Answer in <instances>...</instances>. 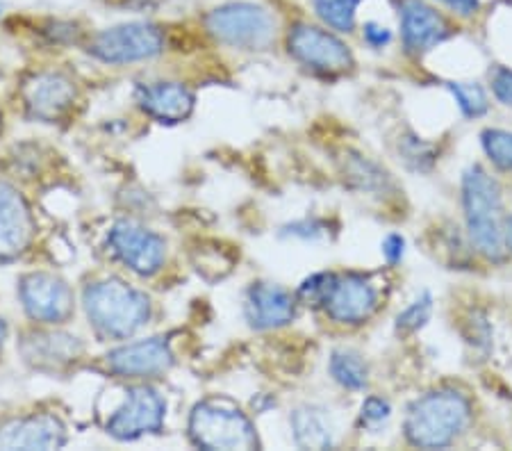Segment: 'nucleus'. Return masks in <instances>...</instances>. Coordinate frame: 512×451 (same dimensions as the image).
<instances>
[{
    "mask_svg": "<svg viewBox=\"0 0 512 451\" xmlns=\"http://www.w3.org/2000/svg\"><path fill=\"white\" fill-rule=\"evenodd\" d=\"M82 351L78 338L64 333H35L23 342V356L32 365L60 367L76 360Z\"/></svg>",
    "mask_w": 512,
    "mask_h": 451,
    "instance_id": "obj_19",
    "label": "nucleus"
},
{
    "mask_svg": "<svg viewBox=\"0 0 512 451\" xmlns=\"http://www.w3.org/2000/svg\"><path fill=\"white\" fill-rule=\"evenodd\" d=\"M506 242L512 246V217L508 219V224H506Z\"/></svg>",
    "mask_w": 512,
    "mask_h": 451,
    "instance_id": "obj_32",
    "label": "nucleus"
},
{
    "mask_svg": "<svg viewBox=\"0 0 512 451\" xmlns=\"http://www.w3.org/2000/svg\"><path fill=\"white\" fill-rule=\"evenodd\" d=\"M208 32L221 44L233 48H267L276 35V21L264 7L230 3L212 10L205 19Z\"/></svg>",
    "mask_w": 512,
    "mask_h": 451,
    "instance_id": "obj_5",
    "label": "nucleus"
},
{
    "mask_svg": "<svg viewBox=\"0 0 512 451\" xmlns=\"http://www.w3.org/2000/svg\"><path fill=\"white\" fill-rule=\"evenodd\" d=\"M431 310H433L431 294H421L415 303H410V306L403 310L399 317H396V326H399V331H403V333L417 331V328H421L428 322Z\"/></svg>",
    "mask_w": 512,
    "mask_h": 451,
    "instance_id": "obj_25",
    "label": "nucleus"
},
{
    "mask_svg": "<svg viewBox=\"0 0 512 451\" xmlns=\"http://www.w3.org/2000/svg\"><path fill=\"white\" fill-rule=\"evenodd\" d=\"M317 14L330 28L340 32H351L355 26V12L362 0H312Z\"/></svg>",
    "mask_w": 512,
    "mask_h": 451,
    "instance_id": "obj_22",
    "label": "nucleus"
},
{
    "mask_svg": "<svg viewBox=\"0 0 512 451\" xmlns=\"http://www.w3.org/2000/svg\"><path fill=\"white\" fill-rule=\"evenodd\" d=\"M390 417V404L381 397H369L362 406V422L369 426H376Z\"/></svg>",
    "mask_w": 512,
    "mask_h": 451,
    "instance_id": "obj_27",
    "label": "nucleus"
},
{
    "mask_svg": "<svg viewBox=\"0 0 512 451\" xmlns=\"http://www.w3.org/2000/svg\"><path fill=\"white\" fill-rule=\"evenodd\" d=\"M164 48L162 32L151 23H123L94 37L89 53L107 64H130L151 60Z\"/></svg>",
    "mask_w": 512,
    "mask_h": 451,
    "instance_id": "obj_6",
    "label": "nucleus"
},
{
    "mask_svg": "<svg viewBox=\"0 0 512 451\" xmlns=\"http://www.w3.org/2000/svg\"><path fill=\"white\" fill-rule=\"evenodd\" d=\"M107 249L123 267L139 276L158 274L167 260V244L162 237L132 221H119L112 226L107 235Z\"/></svg>",
    "mask_w": 512,
    "mask_h": 451,
    "instance_id": "obj_7",
    "label": "nucleus"
},
{
    "mask_svg": "<svg viewBox=\"0 0 512 451\" xmlns=\"http://www.w3.org/2000/svg\"><path fill=\"white\" fill-rule=\"evenodd\" d=\"M289 53L305 67L324 73H342L353 67L349 46L317 26H296L289 35Z\"/></svg>",
    "mask_w": 512,
    "mask_h": 451,
    "instance_id": "obj_9",
    "label": "nucleus"
},
{
    "mask_svg": "<svg viewBox=\"0 0 512 451\" xmlns=\"http://www.w3.org/2000/svg\"><path fill=\"white\" fill-rule=\"evenodd\" d=\"M330 374H333V379L337 383L349 390H362L369 381L367 365L362 363V358L346 349L335 351V354L330 356Z\"/></svg>",
    "mask_w": 512,
    "mask_h": 451,
    "instance_id": "obj_21",
    "label": "nucleus"
},
{
    "mask_svg": "<svg viewBox=\"0 0 512 451\" xmlns=\"http://www.w3.org/2000/svg\"><path fill=\"white\" fill-rule=\"evenodd\" d=\"M173 363V354L164 338H148L123 344L107 354V369L121 379H148L164 374Z\"/></svg>",
    "mask_w": 512,
    "mask_h": 451,
    "instance_id": "obj_14",
    "label": "nucleus"
},
{
    "mask_svg": "<svg viewBox=\"0 0 512 451\" xmlns=\"http://www.w3.org/2000/svg\"><path fill=\"white\" fill-rule=\"evenodd\" d=\"M23 308L41 324H64L73 315V292L53 274H30L19 287Z\"/></svg>",
    "mask_w": 512,
    "mask_h": 451,
    "instance_id": "obj_10",
    "label": "nucleus"
},
{
    "mask_svg": "<svg viewBox=\"0 0 512 451\" xmlns=\"http://www.w3.org/2000/svg\"><path fill=\"white\" fill-rule=\"evenodd\" d=\"M66 440L55 415H26L0 424V449H57Z\"/></svg>",
    "mask_w": 512,
    "mask_h": 451,
    "instance_id": "obj_15",
    "label": "nucleus"
},
{
    "mask_svg": "<svg viewBox=\"0 0 512 451\" xmlns=\"http://www.w3.org/2000/svg\"><path fill=\"white\" fill-rule=\"evenodd\" d=\"M324 308L330 319L340 324H362L376 313L378 292L365 276L346 274L335 276L328 294L324 297Z\"/></svg>",
    "mask_w": 512,
    "mask_h": 451,
    "instance_id": "obj_11",
    "label": "nucleus"
},
{
    "mask_svg": "<svg viewBox=\"0 0 512 451\" xmlns=\"http://www.w3.org/2000/svg\"><path fill=\"white\" fill-rule=\"evenodd\" d=\"M21 94L32 117L57 121L76 101V82L60 71H41L23 82Z\"/></svg>",
    "mask_w": 512,
    "mask_h": 451,
    "instance_id": "obj_12",
    "label": "nucleus"
},
{
    "mask_svg": "<svg viewBox=\"0 0 512 451\" xmlns=\"http://www.w3.org/2000/svg\"><path fill=\"white\" fill-rule=\"evenodd\" d=\"M460 16H472L478 10V0H440Z\"/></svg>",
    "mask_w": 512,
    "mask_h": 451,
    "instance_id": "obj_31",
    "label": "nucleus"
},
{
    "mask_svg": "<svg viewBox=\"0 0 512 451\" xmlns=\"http://www.w3.org/2000/svg\"><path fill=\"white\" fill-rule=\"evenodd\" d=\"M35 237L30 205L10 183L0 180V262L19 258Z\"/></svg>",
    "mask_w": 512,
    "mask_h": 451,
    "instance_id": "obj_13",
    "label": "nucleus"
},
{
    "mask_svg": "<svg viewBox=\"0 0 512 451\" xmlns=\"http://www.w3.org/2000/svg\"><path fill=\"white\" fill-rule=\"evenodd\" d=\"M390 39H392L390 30L378 26V23H367V26H365V41L369 46L383 48L385 44H390Z\"/></svg>",
    "mask_w": 512,
    "mask_h": 451,
    "instance_id": "obj_30",
    "label": "nucleus"
},
{
    "mask_svg": "<svg viewBox=\"0 0 512 451\" xmlns=\"http://www.w3.org/2000/svg\"><path fill=\"white\" fill-rule=\"evenodd\" d=\"M0 14H3V5H0Z\"/></svg>",
    "mask_w": 512,
    "mask_h": 451,
    "instance_id": "obj_35",
    "label": "nucleus"
},
{
    "mask_svg": "<svg viewBox=\"0 0 512 451\" xmlns=\"http://www.w3.org/2000/svg\"><path fill=\"white\" fill-rule=\"evenodd\" d=\"M462 205L469 237L478 253L490 260H503L506 256V233L501 226V187L483 167L467 169L462 178Z\"/></svg>",
    "mask_w": 512,
    "mask_h": 451,
    "instance_id": "obj_2",
    "label": "nucleus"
},
{
    "mask_svg": "<svg viewBox=\"0 0 512 451\" xmlns=\"http://www.w3.org/2000/svg\"><path fill=\"white\" fill-rule=\"evenodd\" d=\"M85 310L92 326L105 338H130L146 324L151 301L119 278H107L85 290Z\"/></svg>",
    "mask_w": 512,
    "mask_h": 451,
    "instance_id": "obj_1",
    "label": "nucleus"
},
{
    "mask_svg": "<svg viewBox=\"0 0 512 451\" xmlns=\"http://www.w3.org/2000/svg\"><path fill=\"white\" fill-rule=\"evenodd\" d=\"M449 89L467 117H481V114H485L487 96L481 85H472V82H449Z\"/></svg>",
    "mask_w": 512,
    "mask_h": 451,
    "instance_id": "obj_23",
    "label": "nucleus"
},
{
    "mask_svg": "<svg viewBox=\"0 0 512 451\" xmlns=\"http://www.w3.org/2000/svg\"><path fill=\"white\" fill-rule=\"evenodd\" d=\"M137 103L151 117L178 123L194 110V94L180 82H148L137 87Z\"/></svg>",
    "mask_w": 512,
    "mask_h": 451,
    "instance_id": "obj_17",
    "label": "nucleus"
},
{
    "mask_svg": "<svg viewBox=\"0 0 512 451\" xmlns=\"http://www.w3.org/2000/svg\"><path fill=\"white\" fill-rule=\"evenodd\" d=\"M5 335H7V328H5V322H3V319H0V347H3Z\"/></svg>",
    "mask_w": 512,
    "mask_h": 451,
    "instance_id": "obj_33",
    "label": "nucleus"
},
{
    "mask_svg": "<svg viewBox=\"0 0 512 451\" xmlns=\"http://www.w3.org/2000/svg\"><path fill=\"white\" fill-rule=\"evenodd\" d=\"M469 417H472V408L460 392L437 390L410 406L406 417V436L415 447H447L460 436Z\"/></svg>",
    "mask_w": 512,
    "mask_h": 451,
    "instance_id": "obj_3",
    "label": "nucleus"
},
{
    "mask_svg": "<svg viewBox=\"0 0 512 451\" xmlns=\"http://www.w3.org/2000/svg\"><path fill=\"white\" fill-rule=\"evenodd\" d=\"M246 319H249L253 328H260V331L289 324L294 319L292 294L280 285H253L249 297H246Z\"/></svg>",
    "mask_w": 512,
    "mask_h": 451,
    "instance_id": "obj_18",
    "label": "nucleus"
},
{
    "mask_svg": "<svg viewBox=\"0 0 512 451\" xmlns=\"http://www.w3.org/2000/svg\"><path fill=\"white\" fill-rule=\"evenodd\" d=\"M189 436L203 449H255L258 436L242 410L224 399L201 401L189 417Z\"/></svg>",
    "mask_w": 512,
    "mask_h": 451,
    "instance_id": "obj_4",
    "label": "nucleus"
},
{
    "mask_svg": "<svg viewBox=\"0 0 512 451\" xmlns=\"http://www.w3.org/2000/svg\"><path fill=\"white\" fill-rule=\"evenodd\" d=\"M292 429L296 445L303 449H328L333 445L330 426L326 424L324 415L315 408H299L292 415Z\"/></svg>",
    "mask_w": 512,
    "mask_h": 451,
    "instance_id": "obj_20",
    "label": "nucleus"
},
{
    "mask_svg": "<svg viewBox=\"0 0 512 451\" xmlns=\"http://www.w3.org/2000/svg\"><path fill=\"white\" fill-rule=\"evenodd\" d=\"M401 32L410 53H424L447 37V23L424 0H401Z\"/></svg>",
    "mask_w": 512,
    "mask_h": 451,
    "instance_id": "obj_16",
    "label": "nucleus"
},
{
    "mask_svg": "<svg viewBox=\"0 0 512 451\" xmlns=\"http://www.w3.org/2000/svg\"><path fill=\"white\" fill-rule=\"evenodd\" d=\"M483 149L499 169H512V133L508 130H485L483 133Z\"/></svg>",
    "mask_w": 512,
    "mask_h": 451,
    "instance_id": "obj_24",
    "label": "nucleus"
},
{
    "mask_svg": "<svg viewBox=\"0 0 512 451\" xmlns=\"http://www.w3.org/2000/svg\"><path fill=\"white\" fill-rule=\"evenodd\" d=\"M492 92L503 105H512V71L499 69L492 76Z\"/></svg>",
    "mask_w": 512,
    "mask_h": 451,
    "instance_id": "obj_28",
    "label": "nucleus"
},
{
    "mask_svg": "<svg viewBox=\"0 0 512 451\" xmlns=\"http://www.w3.org/2000/svg\"><path fill=\"white\" fill-rule=\"evenodd\" d=\"M333 281H335V274H326V272L312 274L308 281H303V285H301V290H299L301 299L310 301V303H321L328 294L330 285H333Z\"/></svg>",
    "mask_w": 512,
    "mask_h": 451,
    "instance_id": "obj_26",
    "label": "nucleus"
},
{
    "mask_svg": "<svg viewBox=\"0 0 512 451\" xmlns=\"http://www.w3.org/2000/svg\"><path fill=\"white\" fill-rule=\"evenodd\" d=\"M0 128H3V114H0Z\"/></svg>",
    "mask_w": 512,
    "mask_h": 451,
    "instance_id": "obj_34",
    "label": "nucleus"
},
{
    "mask_svg": "<svg viewBox=\"0 0 512 451\" xmlns=\"http://www.w3.org/2000/svg\"><path fill=\"white\" fill-rule=\"evenodd\" d=\"M403 246H406V242H403L401 235H387L385 237L383 256L387 258L390 265H396V262L403 258Z\"/></svg>",
    "mask_w": 512,
    "mask_h": 451,
    "instance_id": "obj_29",
    "label": "nucleus"
},
{
    "mask_svg": "<svg viewBox=\"0 0 512 451\" xmlns=\"http://www.w3.org/2000/svg\"><path fill=\"white\" fill-rule=\"evenodd\" d=\"M167 404L153 388L137 385L126 392L123 406L114 410L107 422V433L119 440H135L144 433H155L162 429Z\"/></svg>",
    "mask_w": 512,
    "mask_h": 451,
    "instance_id": "obj_8",
    "label": "nucleus"
}]
</instances>
